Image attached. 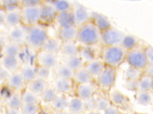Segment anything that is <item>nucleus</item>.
Listing matches in <instances>:
<instances>
[{"instance_id": "obj_1", "label": "nucleus", "mask_w": 153, "mask_h": 114, "mask_svg": "<svg viewBox=\"0 0 153 114\" xmlns=\"http://www.w3.org/2000/svg\"><path fill=\"white\" fill-rule=\"evenodd\" d=\"M127 50L121 45L102 46L100 58L105 65L117 69L126 62Z\"/></svg>"}, {"instance_id": "obj_2", "label": "nucleus", "mask_w": 153, "mask_h": 114, "mask_svg": "<svg viewBox=\"0 0 153 114\" xmlns=\"http://www.w3.org/2000/svg\"><path fill=\"white\" fill-rule=\"evenodd\" d=\"M100 31L90 21L78 27L76 41L79 45H93L100 43Z\"/></svg>"}, {"instance_id": "obj_3", "label": "nucleus", "mask_w": 153, "mask_h": 114, "mask_svg": "<svg viewBox=\"0 0 153 114\" xmlns=\"http://www.w3.org/2000/svg\"><path fill=\"white\" fill-rule=\"evenodd\" d=\"M48 37L47 28L40 23L27 27L26 45L33 49H41L43 43Z\"/></svg>"}, {"instance_id": "obj_4", "label": "nucleus", "mask_w": 153, "mask_h": 114, "mask_svg": "<svg viewBox=\"0 0 153 114\" xmlns=\"http://www.w3.org/2000/svg\"><path fill=\"white\" fill-rule=\"evenodd\" d=\"M118 69L105 65L103 70L95 80L98 90L109 93L115 86L117 78Z\"/></svg>"}, {"instance_id": "obj_5", "label": "nucleus", "mask_w": 153, "mask_h": 114, "mask_svg": "<svg viewBox=\"0 0 153 114\" xmlns=\"http://www.w3.org/2000/svg\"><path fill=\"white\" fill-rule=\"evenodd\" d=\"M145 46L143 43H140L134 48L127 51L126 62L129 66L142 71L147 64Z\"/></svg>"}, {"instance_id": "obj_6", "label": "nucleus", "mask_w": 153, "mask_h": 114, "mask_svg": "<svg viewBox=\"0 0 153 114\" xmlns=\"http://www.w3.org/2000/svg\"><path fill=\"white\" fill-rule=\"evenodd\" d=\"M22 24L26 27L38 24L41 22L42 4L21 7Z\"/></svg>"}, {"instance_id": "obj_7", "label": "nucleus", "mask_w": 153, "mask_h": 114, "mask_svg": "<svg viewBox=\"0 0 153 114\" xmlns=\"http://www.w3.org/2000/svg\"><path fill=\"white\" fill-rule=\"evenodd\" d=\"M124 34L112 26L101 32L100 43L102 46L120 45Z\"/></svg>"}, {"instance_id": "obj_8", "label": "nucleus", "mask_w": 153, "mask_h": 114, "mask_svg": "<svg viewBox=\"0 0 153 114\" xmlns=\"http://www.w3.org/2000/svg\"><path fill=\"white\" fill-rule=\"evenodd\" d=\"M72 6V14L73 17L74 24L79 27L90 21V12L88 9L82 4L75 2Z\"/></svg>"}, {"instance_id": "obj_9", "label": "nucleus", "mask_w": 153, "mask_h": 114, "mask_svg": "<svg viewBox=\"0 0 153 114\" xmlns=\"http://www.w3.org/2000/svg\"><path fill=\"white\" fill-rule=\"evenodd\" d=\"M102 48L100 43L93 45H79L78 55L85 64L96 58H100Z\"/></svg>"}, {"instance_id": "obj_10", "label": "nucleus", "mask_w": 153, "mask_h": 114, "mask_svg": "<svg viewBox=\"0 0 153 114\" xmlns=\"http://www.w3.org/2000/svg\"><path fill=\"white\" fill-rule=\"evenodd\" d=\"M36 62L38 66L53 69L59 62L57 54L41 50L36 54Z\"/></svg>"}, {"instance_id": "obj_11", "label": "nucleus", "mask_w": 153, "mask_h": 114, "mask_svg": "<svg viewBox=\"0 0 153 114\" xmlns=\"http://www.w3.org/2000/svg\"><path fill=\"white\" fill-rule=\"evenodd\" d=\"M8 32V41L17 43L20 46L26 44L27 37V27L20 24L9 28Z\"/></svg>"}, {"instance_id": "obj_12", "label": "nucleus", "mask_w": 153, "mask_h": 114, "mask_svg": "<svg viewBox=\"0 0 153 114\" xmlns=\"http://www.w3.org/2000/svg\"><path fill=\"white\" fill-rule=\"evenodd\" d=\"M98 87L95 81L75 85L76 96L82 100L88 99L96 94Z\"/></svg>"}, {"instance_id": "obj_13", "label": "nucleus", "mask_w": 153, "mask_h": 114, "mask_svg": "<svg viewBox=\"0 0 153 114\" xmlns=\"http://www.w3.org/2000/svg\"><path fill=\"white\" fill-rule=\"evenodd\" d=\"M75 86L72 79L56 77L53 80V87L58 93V94H65L71 93Z\"/></svg>"}, {"instance_id": "obj_14", "label": "nucleus", "mask_w": 153, "mask_h": 114, "mask_svg": "<svg viewBox=\"0 0 153 114\" xmlns=\"http://www.w3.org/2000/svg\"><path fill=\"white\" fill-rule=\"evenodd\" d=\"M108 96L111 104L118 108L127 107L129 106V99L118 89L113 88L108 93Z\"/></svg>"}, {"instance_id": "obj_15", "label": "nucleus", "mask_w": 153, "mask_h": 114, "mask_svg": "<svg viewBox=\"0 0 153 114\" xmlns=\"http://www.w3.org/2000/svg\"><path fill=\"white\" fill-rule=\"evenodd\" d=\"M20 8L5 11L4 25L11 28L22 24Z\"/></svg>"}, {"instance_id": "obj_16", "label": "nucleus", "mask_w": 153, "mask_h": 114, "mask_svg": "<svg viewBox=\"0 0 153 114\" xmlns=\"http://www.w3.org/2000/svg\"><path fill=\"white\" fill-rule=\"evenodd\" d=\"M90 21L92 23L100 32L112 26L111 21L106 16L97 12H90Z\"/></svg>"}, {"instance_id": "obj_17", "label": "nucleus", "mask_w": 153, "mask_h": 114, "mask_svg": "<svg viewBox=\"0 0 153 114\" xmlns=\"http://www.w3.org/2000/svg\"><path fill=\"white\" fill-rule=\"evenodd\" d=\"M1 65L10 72H13L17 71L22 66V60L20 56L2 55Z\"/></svg>"}, {"instance_id": "obj_18", "label": "nucleus", "mask_w": 153, "mask_h": 114, "mask_svg": "<svg viewBox=\"0 0 153 114\" xmlns=\"http://www.w3.org/2000/svg\"><path fill=\"white\" fill-rule=\"evenodd\" d=\"M78 29V27L75 25L66 27L59 28L57 37L62 42L76 40Z\"/></svg>"}, {"instance_id": "obj_19", "label": "nucleus", "mask_w": 153, "mask_h": 114, "mask_svg": "<svg viewBox=\"0 0 153 114\" xmlns=\"http://www.w3.org/2000/svg\"><path fill=\"white\" fill-rule=\"evenodd\" d=\"M105 65L100 58H96L84 64V66L94 81L103 70Z\"/></svg>"}, {"instance_id": "obj_20", "label": "nucleus", "mask_w": 153, "mask_h": 114, "mask_svg": "<svg viewBox=\"0 0 153 114\" xmlns=\"http://www.w3.org/2000/svg\"><path fill=\"white\" fill-rule=\"evenodd\" d=\"M57 14V11L51 4L42 3L40 23H44L49 24L54 22Z\"/></svg>"}, {"instance_id": "obj_21", "label": "nucleus", "mask_w": 153, "mask_h": 114, "mask_svg": "<svg viewBox=\"0 0 153 114\" xmlns=\"http://www.w3.org/2000/svg\"><path fill=\"white\" fill-rule=\"evenodd\" d=\"M79 45L76 40L62 42L59 53L63 57H68L78 55Z\"/></svg>"}, {"instance_id": "obj_22", "label": "nucleus", "mask_w": 153, "mask_h": 114, "mask_svg": "<svg viewBox=\"0 0 153 114\" xmlns=\"http://www.w3.org/2000/svg\"><path fill=\"white\" fill-rule=\"evenodd\" d=\"M62 42L57 37L49 36L43 43L41 50L58 54L59 53Z\"/></svg>"}, {"instance_id": "obj_23", "label": "nucleus", "mask_w": 153, "mask_h": 114, "mask_svg": "<svg viewBox=\"0 0 153 114\" xmlns=\"http://www.w3.org/2000/svg\"><path fill=\"white\" fill-rule=\"evenodd\" d=\"M52 70L55 77L69 79L73 78L75 72V71L62 62H59Z\"/></svg>"}, {"instance_id": "obj_24", "label": "nucleus", "mask_w": 153, "mask_h": 114, "mask_svg": "<svg viewBox=\"0 0 153 114\" xmlns=\"http://www.w3.org/2000/svg\"><path fill=\"white\" fill-rule=\"evenodd\" d=\"M54 22L57 24L59 28L66 27L74 25L71 10L57 12Z\"/></svg>"}, {"instance_id": "obj_25", "label": "nucleus", "mask_w": 153, "mask_h": 114, "mask_svg": "<svg viewBox=\"0 0 153 114\" xmlns=\"http://www.w3.org/2000/svg\"><path fill=\"white\" fill-rule=\"evenodd\" d=\"M72 80L75 83V85L94 81L84 65L75 71Z\"/></svg>"}, {"instance_id": "obj_26", "label": "nucleus", "mask_w": 153, "mask_h": 114, "mask_svg": "<svg viewBox=\"0 0 153 114\" xmlns=\"http://www.w3.org/2000/svg\"><path fill=\"white\" fill-rule=\"evenodd\" d=\"M68 109L71 114L84 113L85 111L84 100L75 96L69 100Z\"/></svg>"}, {"instance_id": "obj_27", "label": "nucleus", "mask_w": 153, "mask_h": 114, "mask_svg": "<svg viewBox=\"0 0 153 114\" xmlns=\"http://www.w3.org/2000/svg\"><path fill=\"white\" fill-rule=\"evenodd\" d=\"M8 86L16 90H19L23 87L26 83L19 72L15 71L11 72L7 80Z\"/></svg>"}, {"instance_id": "obj_28", "label": "nucleus", "mask_w": 153, "mask_h": 114, "mask_svg": "<svg viewBox=\"0 0 153 114\" xmlns=\"http://www.w3.org/2000/svg\"><path fill=\"white\" fill-rule=\"evenodd\" d=\"M19 72L25 83H28L36 78V67L30 64H26L20 66Z\"/></svg>"}, {"instance_id": "obj_29", "label": "nucleus", "mask_w": 153, "mask_h": 114, "mask_svg": "<svg viewBox=\"0 0 153 114\" xmlns=\"http://www.w3.org/2000/svg\"><path fill=\"white\" fill-rule=\"evenodd\" d=\"M135 100L142 106H148L153 102V92L152 90L136 91Z\"/></svg>"}, {"instance_id": "obj_30", "label": "nucleus", "mask_w": 153, "mask_h": 114, "mask_svg": "<svg viewBox=\"0 0 153 114\" xmlns=\"http://www.w3.org/2000/svg\"><path fill=\"white\" fill-rule=\"evenodd\" d=\"M22 46L8 41L5 42L2 48L1 53L2 55L20 56L22 52Z\"/></svg>"}, {"instance_id": "obj_31", "label": "nucleus", "mask_w": 153, "mask_h": 114, "mask_svg": "<svg viewBox=\"0 0 153 114\" xmlns=\"http://www.w3.org/2000/svg\"><path fill=\"white\" fill-rule=\"evenodd\" d=\"M141 43L142 40L137 37L131 34L125 33L123 37L120 45L127 51H128L134 48Z\"/></svg>"}, {"instance_id": "obj_32", "label": "nucleus", "mask_w": 153, "mask_h": 114, "mask_svg": "<svg viewBox=\"0 0 153 114\" xmlns=\"http://www.w3.org/2000/svg\"><path fill=\"white\" fill-rule=\"evenodd\" d=\"M27 84L28 89L38 95H40L47 87V81L38 78H35Z\"/></svg>"}, {"instance_id": "obj_33", "label": "nucleus", "mask_w": 153, "mask_h": 114, "mask_svg": "<svg viewBox=\"0 0 153 114\" xmlns=\"http://www.w3.org/2000/svg\"><path fill=\"white\" fill-rule=\"evenodd\" d=\"M62 62L67 65L74 71H76V69L80 68L84 65V64L79 55L68 57H63Z\"/></svg>"}, {"instance_id": "obj_34", "label": "nucleus", "mask_w": 153, "mask_h": 114, "mask_svg": "<svg viewBox=\"0 0 153 114\" xmlns=\"http://www.w3.org/2000/svg\"><path fill=\"white\" fill-rule=\"evenodd\" d=\"M60 94L51 103V106L55 110H65L68 109L69 100L65 94Z\"/></svg>"}, {"instance_id": "obj_35", "label": "nucleus", "mask_w": 153, "mask_h": 114, "mask_svg": "<svg viewBox=\"0 0 153 114\" xmlns=\"http://www.w3.org/2000/svg\"><path fill=\"white\" fill-rule=\"evenodd\" d=\"M142 75V71L134 67L129 66L124 71L123 79L124 81L137 80Z\"/></svg>"}, {"instance_id": "obj_36", "label": "nucleus", "mask_w": 153, "mask_h": 114, "mask_svg": "<svg viewBox=\"0 0 153 114\" xmlns=\"http://www.w3.org/2000/svg\"><path fill=\"white\" fill-rule=\"evenodd\" d=\"M152 77L147 76L143 74L137 80V91H148L151 90Z\"/></svg>"}, {"instance_id": "obj_37", "label": "nucleus", "mask_w": 153, "mask_h": 114, "mask_svg": "<svg viewBox=\"0 0 153 114\" xmlns=\"http://www.w3.org/2000/svg\"><path fill=\"white\" fill-rule=\"evenodd\" d=\"M58 93L52 87H47L40 94V97L42 100L46 103H51L57 96Z\"/></svg>"}, {"instance_id": "obj_38", "label": "nucleus", "mask_w": 153, "mask_h": 114, "mask_svg": "<svg viewBox=\"0 0 153 114\" xmlns=\"http://www.w3.org/2000/svg\"><path fill=\"white\" fill-rule=\"evenodd\" d=\"M111 104V101L108 96L104 94H100L96 97V110L99 111H104Z\"/></svg>"}, {"instance_id": "obj_39", "label": "nucleus", "mask_w": 153, "mask_h": 114, "mask_svg": "<svg viewBox=\"0 0 153 114\" xmlns=\"http://www.w3.org/2000/svg\"><path fill=\"white\" fill-rule=\"evenodd\" d=\"M52 5L57 12H60L71 10L72 4L67 0H56Z\"/></svg>"}, {"instance_id": "obj_40", "label": "nucleus", "mask_w": 153, "mask_h": 114, "mask_svg": "<svg viewBox=\"0 0 153 114\" xmlns=\"http://www.w3.org/2000/svg\"><path fill=\"white\" fill-rule=\"evenodd\" d=\"M22 100L23 103H38V95L29 90H26L22 94Z\"/></svg>"}, {"instance_id": "obj_41", "label": "nucleus", "mask_w": 153, "mask_h": 114, "mask_svg": "<svg viewBox=\"0 0 153 114\" xmlns=\"http://www.w3.org/2000/svg\"><path fill=\"white\" fill-rule=\"evenodd\" d=\"M36 78L42 79L47 81L50 78L53 73V70L52 69L47 67L38 66L36 68Z\"/></svg>"}, {"instance_id": "obj_42", "label": "nucleus", "mask_w": 153, "mask_h": 114, "mask_svg": "<svg viewBox=\"0 0 153 114\" xmlns=\"http://www.w3.org/2000/svg\"><path fill=\"white\" fill-rule=\"evenodd\" d=\"M20 7V0H0V8L5 11Z\"/></svg>"}, {"instance_id": "obj_43", "label": "nucleus", "mask_w": 153, "mask_h": 114, "mask_svg": "<svg viewBox=\"0 0 153 114\" xmlns=\"http://www.w3.org/2000/svg\"><path fill=\"white\" fill-rule=\"evenodd\" d=\"M20 109L23 114H38L39 107L38 103H23Z\"/></svg>"}, {"instance_id": "obj_44", "label": "nucleus", "mask_w": 153, "mask_h": 114, "mask_svg": "<svg viewBox=\"0 0 153 114\" xmlns=\"http://www.w3.org/2000/svg\"><path fill=\"white\" fill-rule=\"evenodd\" d=\"M22 104V97L18 94L11 95L8 100V108L19 110L21 108Z\"/></svg>"}, {"instance_id": "obj_45", "label": "nucleus", "mask_w": 153, "mask_h": 114, "mask_svg": "<svg viewBox=\"0 0 153 114\" xmlns=\"http://www.w3.org/2000/svg\"><path fill=\"white\" fill-rule=\"evenodd\" d=\"M85 111H91L96 110V97L94 96L84 100Z\"/></svg>"}, {"instance_id": "obj_46", "label": "nucleus", "mask_w": 153, "mask_h": 114, "mask_svg": "<svg viewBox=\"0 0 153 114\" xmlns=\"http://www.w3.org/2000/svg\"><path fill=\"white\" fill-rule=\"evenodd\" d=\"M145 53L147 64L153 65V47L150 45H146Z\"/></svg>"}, {"instance_id": "obj_47", "label": "nucleus", "mask_w": 153, "mask_h": 114, "mask_svg": "<svg viewBox=\"0 0 153 114\" xmlns=\"http://www.w3.org/2000/svg\"><path fill=\"white\" fill-rule=\"evenodd\" d=\"M124 87L130 90L136 91H137V80H128L124 81Z\"/></svg>"}, {"instance_id": "obj_48", "label": "nucleus", "mask_w": 153, "mask_h": 114, "mask_svg": "<svg viewBox=\"0 0 153 114\" xmlns=\"http://www.w3.org/2000/svg\"><path fill=\"white\" fill-rule=\"evenodd\" d=\"M21 7L33 6L41 5L43 2V0H20Z\"/></svg>"}, {"instance_id": "obj_49", "label": "nucleus", "mask_w": 153, "mask_h": 114, "mask_svg": "<svg viewBox=\"0 0 153 114\" xmlns=\"http://www.w3.org/2000/svg\"><path fill=\"white\" fill-rule=\"evenodd\" d=\"M11 72L3 67L2 65L0 66V81H6L8 78Z\"/></svg>"}, {"instance_id": "obj_50", "label": "nucleus", "mask_w": 153, "mask_h": 114, "mask_svg": "<svg viewBox=\"0 0 153 114\" xmlns=\"http://www.w3.org/2000/svg\"><path fill=\"white\" fill-rule=\"evenodd\" d=\"M104 114H122L117 106L111 104L104 111Z\"/></svg>"}, {"instance_id": "obj_51", "label": "nucleus", "mask_w": 153, "mask_h": 114, "mask_svg": "<svg viewBox=\"0 0 153 114\" xmlns=\"http://www.w3.org/2000/svg\"><path fill=\"white\" fill-rule=\"evenodd\" d=\"M142 74L149 76L150 77H153V65L147 64L145 68L142 69Z\"/></svg>"}, {"instance_id": "obj_52", "label": "nucleus", "mask_w": 153, "mask_h": 114, "mask_svg": "<svg viewBox=\"0 0 153 114\" xmlns=\"http://www.w3.org/2000/svg\"><path fill=\"white\" fill-rule=\"evenodd\" d=\"M5 17V10L0 8V27L4 25Z\"/></svg>"}, {"instance_id": "obj_53", "label": "nucleus", "mask_w": 153, "mask_h": 114, "mask_svg": "<svg viewBox=\"0 0 153 114\" xmlns=\"http://www.w3.org/2000/svg\"><path fill=\"white\" fill-rule=\"evenodd\" d=\"M5 114H20L18 109H13L11 108H8L7 111Z\"/></svg>"}, {"instance_id": "obj_54", "label": "nucleus", "mask_w": 153, "mask_h": 114, "mask_svg": "<svg viewBox=\"0 0 153 114\" xmlns=\"http://www.w3.org/2000/svg\"><path fill=\"white\" fill-rule=\"evenodd\" d=\"M85 114H102L100 111L97 110H91V111H88Z\"/></svg>"}, {"instance_id": "obj_55", "label": "nucleus", "mask_w": 153, "mask_h": 114, "mask_svg": "<svg viewBox=\"0 0 153 114\" xmlns=\"http://www.w3.org/2000/svg\"><path fill=\"white\" fill-rule=\"evenodd\" d=\"M56 0H43V2L42 3H47V4H53Z\"/></svg>"}, {"instance_id": "obj_56", "label": "nucleus", "mask_w": 153, "mask_h": 114, "mask_svg": "<svg viewBox=\"0 0 153 114\" xmlns=\"http://www.w3.org/2000/svg\"><path fill=\"white\" fill-rule=\"evenodd\" d=\"M54 114H68L65 110H56Z\"/></svg>"}, {"instance_id": "obj_57", "label": "nucleus", "mask_w": 153, "mask_h": 114, "mask_svg": "<svg viewBox=\"0 0 153 114\" xmlns=\"http://www.w3.org/2000/svg\"><path fill=\"white\" fill-rule=\"evenodd\" d=\"M4 43H5V42H4L3 40L1 39V38H0V52L1 51L2 48Z\"/></svg>"}, {"instance_id": "obj_58", "label": "nucleus", "mask_w": 153, "mask_h": 114, "mask_svg": "<svg viewBox=\"0 0 153 114\" xmlns=\"http://www.w3.org/2000/svg\"><path fill=\"white\" fill-rule=\"evenodd\" d=\"M130 114H146V113H138V112H134V113H131Z\"/></svg>"}, {"instance_id": "obj_59", "label": "nucleus", "mask_w": 153, "mask_h": 114, "mask_svg": "<svg viewBox=\"0 0 153 114\" xmlns=\"http://www.w3.org/2000/svg\"><path fill=\"white\" fill-rule=\"evenodd\" d=\"M151 90L153 92V77H152V88H151Z\"/></svg>"}, {"instance_id": "obj_60", "label": "nucleus", "mask_w": 153, "mask_h": 114, "mask_svg": "<svg viewBox=\"0 0 153 114\" xmlns=\"http://www.w3.org/2000/svg\"><path fill=\"white\" fill-rule=\"evenodd\" d=\"M0 96H1V91H0Z\"/></svg>"}, {"instance_id": "obj_61", "label": "nucleus", "mask_w": 153, "mask_h": 114, "mask_svg": "<svg viewBox=\"0 0 153 114\" xmlns=\"http://www.w3.org/2000/svg\"><path fill=\"white\" fill-rule=\"evenodd\" d=\"M80 114H83V113H80Z\"/></svg>"}]
</instances>
